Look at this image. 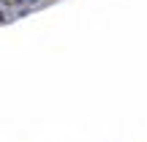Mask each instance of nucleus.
Segmentation results:
<instances>
[]
</instances>
